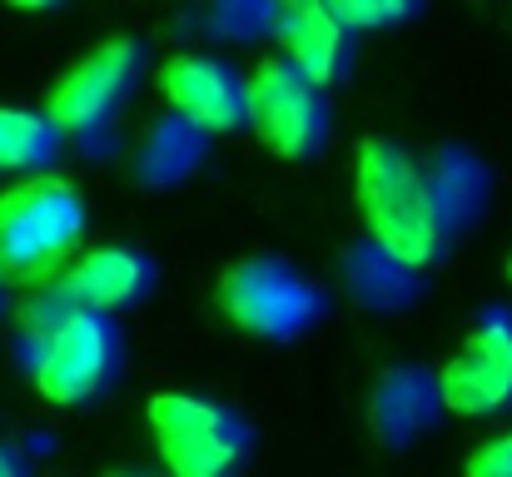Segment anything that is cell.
<instances>
[{"label":"cell","mask_w":512,"mask_h":477,"mask_svg":"<svg viewBox=\"0 0 512 477\" xmlns=\"http://www.w3.org/2000/svg\"><path fill=\"white\" fill-rule=\"evenodd\" d=\"M353 194L368 239L423 274L443 264L458 234L488 209V169L458 145L413 155L398 140H363L353 150Z\"/></svg>","instance_id":"1"},{"label":"cell","mask_w":512,"mask_h":477,"mask_svg":"<svg viewBox=\"0 0 512 477\" xmlns=\"http://www.w3.org/2000/svg\"><path fill=\"white\" fill-rule=\"evenodd\" d=\"M125 373V333L105 314H70L30 338L35 393L55 408H80L105 398Z\"/></svg>","instance_id":"2"},{"label":"cell","mask_w":512,"mask_h":477,"mask_svg":"<svg viewBox=\"0 0 512 477\" xmlns=\"http://www.w3.org/2000/svg\"><path fill=\"white\" fill-rule=\"evenodd\" d=\"M145 423L170 477H234L254 448L249 423L199 393H155Z\"/></svg>","instance_id":"3"},{"label":"cell","mask_w":512,"mask_h":477,"mask_svg":"<svg viewBox=\"0 0 512 477\" xmlns=\"http://www.w3.org/2000/svg\"><path fill=\"white\" fill-rule=\"evenodd\" d=\"M85 234V199L65 179H25L0 194V274L45 279Z\"/></svg>","instance_id":"4"},{"label":"cell","mask_w":512,"mask_h":477,"mask_svg":"<svg viewBox=\"0 0 512 477\" xmlns=\"http://www.w3.org/2000/svg\"><path fill=\"white\" fill-rule=\"evenodd\" d=\"M219 314L249 338H299L324 318V289L284 259H244L219 279Z\"/></svg>","instance_id":"5"},{"label":"cell","mask_w":512,"mask_h":477,"mask_svg":"<svg viewBox=\"0 0 512 477\" xmlns=\"http://www.w3.org/2000/svg\"><path fill=\"white\" fill-rule=\"evenodd\" d=\"M249 130L279 159H314L334 135V110L284 55L264 60L249 80Z\"/></svg>","instance_id":"6"},{"label":"cell","mask_w":512,"mask_h":477,"mask_svg":"<svg viewBox=\"0 0 512 477\" xmlns=\"http://www.w3.org/2000/svg\"><path fill=\"white\" fill-rule=\"evenodd\" d=\"M145 75V45L140 40H105L90 50L50 95V125L75 140H95L115 125V115L130 105L135 85Z\"/></svg>","instance_id":"7"},{"label":"cell","mask_w":512,"mask_h":477,"mask_svg":"<svg viewBox=\"0 0 512 477\" xmlns=\"http://www.w3.org/2000/svg\"><path fill=\"white\" fill-rule=\"evenodd\" d=\"M443 408L463 418H503L512 413V314L488 309L463 338V348L438 373Z\"/></svg>","instance_id":"8"},{"label":"cell","mask_w":512,"mask_h":477,"mask_svg":"<svg viewBox=\"0 0 512 477\" xmlns=\"http://www.w3.org/2000/svg\"><path fill=\"white\" fill-rule=\"evenodd\" d=\"M170 115L189 120L199 135H229L249 125V80L214 55H174L160 70Z\"/></svg>","instance_id":"9"},{"label":"cell","mask_w":512,"mask_h":477,"mask_svg":"<svg viewBox=\"0 0 512 477\" xmlns=\"http://www.w3.org/2000/svg\"><path fill=\"white\" fill-rule=\"evenodd\" d=\"M150 289H155V264H150L140 249L110 244V249H90L85 259H75V264L60 274L55 299H60L65 309L110 318V314L135 309Z\"/></svg>","instance_id":"10"},{"label":"cell","mask_w":512,"mask_h":477,"mask_svg":"<svg viewBox=\"0 0 512 477\" xmlns=\"http://www.w3.org/2000/svg\"><path fill=\"white\" fill-rule=\"evenodd\" d=\"M274 40L284 45V60L319 90L339 85L353 70V40L358 35L343 30L329 5H279Z\"/></svg>","instance_id":"11"},{"label":"cell","mask_w":512,"mask_h":477,"mask_svg":"<svg viewBox=\"0 0 512 477\" xmlns=\"http://www.w3.org/2000/svg\"><path fill=\"white\" fill-rule=\"evenodd\" d=\"M443 418V383L428 368H388L368 393V428L383 448H413Z\"/></svg>","instance_id":"12"},{"label":"cell","mask_w":512,"mask_h":477,"mask_svg":"<svg viewBox=\"0 0 512 477\" xmlns=\"http://www.w3.org/2000/svg\"><path fill=\"white\" fill-rule=\"evenodd\" d=\"M339 279L358 309H403L418 299V274L398 264L393 254H383L373 239H358L343 249Z\"/></svg>","instance_id":"13"},{"label":"cell","mask_w":512,"mask_h":477,"mask_svg":"<svg viewBox=\"0 0 512 477\" xmlns=\"http://www.w3.org/2000/svg\"><path fill=\"white\" fill-rule=\"evenodd\" d=\"M65 135L50 125L45 110H0V174H45L60 159Z\"/></svg>","instance_id":"14"},{"label":"cell","mask_w":512,"mask_h":477,"mask_svg":"<svg viewBox=\"0 0 512 477\" xmlns=\"http://www.w3.org/2000/svg\"><path fill=\"white\" fill-rule=\"evenodd\" d=\"M204 145H209V135H199L189 120L160 115V120L145 130L140 150H135V169H140L145 184H179V179L204 159Z\"/></svg>","instance_id":"15"},{"label":"cell","mask_w":512,"mask_h":477,"mask_svg":"<svg viewBox=\"0 0 512 477\" xmlns=\"http://www.w3.org/2000/svg\"><path fill=\"white\" fill-rule=\"evenodd\" d=\"M334 20H339L348 35L358 30H383V25H398L413 15V5H383V0H343V5H329Z\"/></svg>","instance_id":"16"},{"label":"cell","mask_w":512,"mask_h":477,"mask_svg":"<svg viewBox=\"0 0 512 477\" xmlns=\"http://www.w3.org/2000/svg\"><path fill=\"white\" fill-rule=\"evenodd\" d=\"M463 477H512V428L503 433V438L483 443V448L468 458Z\"/></svg>","instance_id":"17"},{"label":"cell","mask_w":512,"mask_h":477,"mask_svg":"<svg viewBox=\"0 0 512 477\" xmlns=\"http://www.w3.org/2000/svg\"><path fill=\"white\" fill-rule=\"evenodd\" d=\"M0 477H30V468L20 463V453L5 448V443H0Z\"/></svg>","instance_id":"18"},{"label":"cell","mask_w":512,"mask_h":477,"mask_svg":"<svg viewBox=\"0 0 512 477\" xmlns=\"http://www.w3.org/2000/svg\"><path fill=\"white\" fill-rule=\"evenodd\" d=\"M5 304H10V289H5V274H0V314H5Z\"/></svg>","instance_id":"19"},{"label":"cell","mask_w":512,"mask_h":477,"mask_svg":"<svg viewBox=\"0 0 512 477\" xmlns=\"http://www.w3.org/2000/svg\"><path fill=\"white\" fill-rule=\"evenodd\" d=\"M110 477H145V473H110Z\"/></svg>","instance_id":"20"},{"label":"cell","mask_w":512,"mask_h":477,"mask_svg":"<svg viewBox=\"0 0 512 477\" xmlns=\"http://www.w3.org/2000/svg\"><path fill=\"white\" fill-rule=\"evenodd\" d=\"M508 279H512V259H508Z\"/></svg>","instance_id":"21"}]
</instances>
